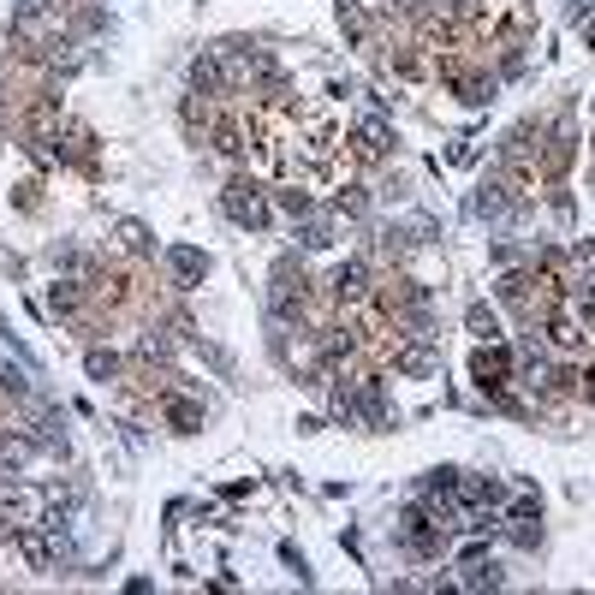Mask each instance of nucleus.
Listing matches in <instances>:
<instances>
[{
	"mask_svg": "<svg viewBox=\"0 0 595 595\" xmlns=\"http://www.w3.org/2000/svg\"><path fill=\"white\" fill-rule=\"evenodd\" d=\"M221 209H227L239 227H269V203H262V191H256L250 179H232L227 197H221Z\"/></svg>",
	"mask_w": 595,
	"mask_h": 595,
	"instance_id": "f257e3e1",
	"label": "nucleus"
},
{
	"mask_svg": "<svg viewBox=\"0 0 595 595\" xmlns=\"http://www.w3.org/2000/svg\"><path fill=\"white\" fill-rule=\"evenodd\" d=\"M399 542H405V548H411V553H435L440 548V524H435V518H429V512H405V524H399Z\"/></svg>",
	"mask_w": 595,
	"mask_h": 595,
	"instance_id": "f03ea898",
	"label": "nucleus"
},
{
	"mask_svg": "<svg viewBox=\"0 0 595 595\" xmlns=\"http://www.w3.org/2000/svg\"><path fill=\"white\" fill-rule=\"evenodd\" d=\"M352 137H357V156H364V161H382L387 149H393V131H387V119H357Z\"/></svg>",
	"mask_w": 595,
	"mask_h": 595,
	"instance_id": "7ed1b4c3",
	"label": "nucleus"
},
{
	"mask_svg": "<svg viewBox=\"0 0 595 595\" xmlns=\"http://www.w3.org/2000/svg\"><path fill=\"white\" fill-rule=\"evenodd\" d=\"M167 262L179 269V280H184V286H197L203 274H209V256H203V250H191V244H173V250H167Z\"/></svg>",
	"mask_w": 595,
	"mask_h": 595,
	"instance_id": "20e7f679",
	"label": "nucleus"
},
{
	"mask_svg": "<svg viewBox=\"0 0 595 595\" xmlns=\"http://www.w3.org/2000/svg\"><path fill=\"white\" fill-rule=\"evenodd\" d=\"M191 84H197L203 96H214V90L227 84V71H221V60H191Z\"/></svg>",
	"mask_w": 595,
	"mask_h": 595,
	"instance_id": "39448f33",
	"label": "nucleus"
},
{
	"mask_svg": "<svg viewBox=\"0 0 595 595\" xmlns=\"http://www.w3.org/2000/svg\"><path fill=\"white\" fill-rule=\"evenodd\" d=\"M364 280H369L364 262H345V269H334V292H340V298H364Z\"/></svg>",
	"mask_w": 595,
	"mask_h": 595,
	"instance_id": "423d86ee",
	"label": "nucleus"
},
{
	"mask_svg": "<svg viewBox=\"0 0 595 595\" xmlns=\"http://www.w3.org/2000/svg\"><path fill=\"white\" fill-rule=\"evenodd\" d=\"M30 453H36V440H24V435H6V440H0V465H6V470L30 465Z\"/></svg>",
	"mask_w": 595,
	"mask_h": 595,
	"instance_id": "0eeeda50",
	"label": "nucleus"
},
{
	"mask_svg": "<svg viewBox=\"0 0 595 595\" xmlns=\"http://www.w3.org/2000/svg\"><path fill=\"white\" fill-rule=\"evenodd\" d=\"M500 369H506V352H500V345L495 352H477V382L482 387H500Z\"/></svg>",
	"mask_w": 595,
	"mask_h": 595,
	"instance_id": "6e6552de",
	"label": "nucleus"
},
{
	"mask_svg": "<svg viewBox=\"0 0 595 595\" xmlns=\"http://www.w3.org/2000/svg\"><path fill=\"white\" fill-rule=\"evenodd\" d=\"M119 244H126V250H137V256L156 250V239L143 232V221H119Z\"/></svg>",
	"mask_w": 595,
	"mask_h": 595,
	"instance_id": "1a4fd4ad",
	"label": "nucleus"
},
{
	"mask_svg": "<svg viewBox=\"0 0 595 595\" xmlns=\"http://www.w3.org/2000/svg\"><path fill=\"white\" fill-rule=\"evenodd\" d=\"M435 364H440V357L429 352V345H405V352H399V369H411V375H429Z\"/></svg>",
	"mask_w": 595,
	"mask_h": 595,
	"instance_id": "9d476101",
	"label": "nucleus"
},
{
	"mask_svg": "<svg viewBox=\"0 0 595 595\" xmlns=\"http://www.w3.org/2000/svg\"><path fill=\"white\" fill-rule=\"evenodd\" d=\"M167 417L179 423V435H191V429L203 423V411H197V405H184V399H167Z\"/></svg>",
	"mask_w": 595,
	"mask_h": 595,
	"instance_id": "9b49d317",
	"label": "nucleus"
},
{
	"mask_svg": "<svg viewBox=\"0 0 595 595\" xmlns=\"http://www.w3.org/2000/svg\"><path fill=\"white\" fill-rule=\"evenodd\" d=\"M0 393H6V399H24V393H30V382H24V369H13V364H0Z\"/></svg>",
	"mask_w": 595,
	"mask_h": 595,
	"instance_id": "f8f14e48",
	"label": "nucleus"
},
{
	"mask_svg": "<svg viewBox=\"0 0 595 595\" xmlns=\"http://www.w3.org/2000/svg\"><path fill=\"white\" fill-rule=\"evenodd\" d=\"M470 327H477L482 340H495V334H500V316L488 310V304H477V310H470Z\"/></svg>",
	"mask_w": 595,
	"mask_h": 595,
	"instance_id": "ddd939ff",
	"label": "nucleus"
},
{
	"mask_svg": "<svg viewBox=\"0 0 595 595\" xmlns=\"http://www.w3.org/2000/svg\"><path fill=\"white\" fill-rule=\"evenodd\" d=\"M214 149H221V156H239L244 143H239V126H214Z\"/></svg>",
	"mask_w": 595,
	"mask_h": 595,
	"instance_id": "4468645a",
	"label": "nucleus"
},
{
	"mask_svg": "<svg viewBox=\"0 0 595 595\" xmlns=\"http://www.w3.org/2000/svg\"><path fill=\"white\" fill-rule=\"evenodd\" d=\"M470 209H477V214H506V197H500V191H477Z\"/></svg>",
	"mask_w": 595,
	"mask_h": 595,
	"instance_id": "2eb2a0df",
	"label": "nucleus"
},
{
	"mask_svg": "<svg viewBox=\"0 0 595 595\" xmlns=\"http://www.w3.org/2000/svg\"><path fill=\"white\" fill-rule=\"evenodd\" d=\"M84 369H90V375L101 382V375H114L119 364H114V352H90V357H84Z\"/></svg>",
	"mask_w": 595,
	"mask_h": 595,
	"instance_id": "dca6fc26",
	"label": "nucleus"
},
{
	"mask_svg": "<svg viewBox=\"0 0 595 595\" xmlns=\"http://www.w3.org/2000/svg\"><path fill=\"white\" fill-rule=\"evenodd\" d=\"M280 209L286 214H310V197H304V191H280Z\"/></svg>",
	"mask_w": 595,
	"mask_h": 595,
	"instance_id": "f3484780",
	"label": "nucleus"
},
{
	"mask_svg": "<svg viewBox=\"0 0 595 595\" xmlns=\"http://www.w3.org/2000/svg\"><path fill=\"white\" fill-rule=\"evenodd\" d=\"M298 239H304V250H322V244H327V227H316V221H310V227L298 232Z\"/></svg>",
	"mask_w": 595,
	"mask_h": 595,
	"instance_id": "a211bd4d",
	"label": "nucleus"
},
{
	"mask_svg": "<svg viewBox=\"0 0 595 595\" xmlns=\"http://www.w3.org/2000/svg\"><path fill=\"white\" fill-rule=\"evenodd\" d=\"M440 6H447V13H458V0H435V13H440Z\"/></svg>",
	"mask_w": 595,
	"mask_h": 595,
	"instance_id": "6ab92c4d",
	"label": "nucleus"
},
{
	"mask_svg": "<svg viewBox=\"0 0 595 595\" xmlns=\"http://www.w3.org/2000/svg\"><path fill=\"white\" fill-rule=\"evenodd\" d=\"M583 42H590V48H595V18H590V30H583Z\"/></svg>",
	"mask_w": 595,
	"mask_h": 595,
	"instance_id": "aec40b11",
	"label": "nucleus"
}]
</instances>
